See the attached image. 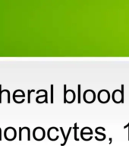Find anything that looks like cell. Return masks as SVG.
<instances>
[{
  "mask_svg": "<svg viewBox=\"0 0 129 146\" xmlns=\"http://www.w3.org/2000/svg\"><path fill=\"white\" fill-rule=\"evenodd\" d=\"M64 90H65V94H64V98H65V102H72L75 100V93L72 90H66V84L64 85Z\"/></svg>",
  "mask_w": 129,
  "mask_h": 146,
  "instance_id": "1",
  "label": "cell"
},
{
  "mask_svg": "<svg viewBox=\"0 0 129 146\" xmlns=\"http://www.w3.org/2000/svg\"><path fill=\"white\" fill-rule=\"evenodd\" d=\"M84 99L85 101L88 103L93 102L95 100V92L93 90H87L84 93Z\"/></svg>",
  "mask_w": 129,
  "mask_h": 146,
  "instance_id": "2",
  "label": "cell"
},
{
  "mask_svg": "<svg viewBox=\"0 0 129 146\" xmlns=\"http://www.w3.org/2000/svg\"><path fill=\"white\" fill-rule=\"evenodd\" d=\"M98 98H99L100 102H107L109 99V91H107V90H105V89L100 90V92L98 93Z\"/></svg>",
  "mask_w": 129,
  "mask_h": 146,
  "instance_id": "3",
  "label": "cell"
},
{
  "mask_svg": "<svg viewBox=\"0 0 129 146\" xmlns=\"http://www.w3.org/2000/svg\"><path fill=\"white\" fill-rule=\"evenodd\" d=\"M45 136V131L42 127H36L34 130V137L37 140H40Z\"/></svg>",
  "mask_w": 129,
  "mask_h": 146,
  "instance_id": "4",
  "label": "cell"
},
{
  "mask_svg": "<svg viewBox=\"0 0 129 146\" xmlns=\"http://www.w3.org/2000/svg\"><path fill=\"white\" fill-rule=\"evenodd\" d=\"M112 98L115 102H124V98L122 97V91L116 89L115 90L112 94Z\"/></svg>",
  "mask_w": 129,
  "mask_h": 146,
  "instance_id": "5",
  "label": "cell"
},
{
  "mask_svg": "<svg viewBox=\"0 0 129 146\" xmlns=\"http://www.w3.org/2000/svg\"><path fill=\"white\" fill-rule=\"evenodd\" d=\"M81 134H93V131L90 127H84L81 130Z\"/></svg>",
  "mask_w": 129,
  "mask_h": 146,
  "instance_id": "6",
  "label": "cell"
},
{
  "mask_svg": "<svg viewBox=\"0 0 129 146\" xmlns=\"http://www.w3.org/2000/svg\"><path fill=\"white\" fill-rule=\"evenodd\" d=\"M71 127L69 128V129H68V132L67 133V135H66L65 137V141H64V142L62 144H61V145H64L66 143V141H67V140H68V136H69V134H70V132H71Z\"/></svg>",
  "mask_w": 129,
  "mask_h": 146,
  "instance_id": "7",
  "label": "cell"
},
{
  "mask_svg": "<svg viewBox=\"0 0 129 146\" xmlns=\"http://www.w3.org/2000/svg\"><path fill=\"white\" fill-rule=\"evenodd\" d=\"M77 90H78V103H80L81 102V85L80 84H78Z\"/></svg>",
  "mask_w": 129,
  "mask_h": 146,
  "instance_id": "8",
  "label": "cell"
},
{
  "mask_svg": "<svg viewBox=\"0 0 129 146\" xmlns=\"http://www.w3.org/2000/svg\"><path fill=\"white\" fill-rule=\"evenodd\" d=\"M51 102H53V85H51Z\"/></svg>",
  "mask_w": 129,
  "mask_h": 146,
  "instance_id": "9",
  "label": "cell"
},
{
  "mask_svg": "<svg viewBox=\"0 0 129 146\" xmlns=\"http://www.w3.org/2000/svg\"><path fill=\"white\" fill-rule=\"evenodd\" d=\"M76 125H77V123H75V138L76 140H78V139H77V127H76Z\"/></svg>",
  "mask_w": 129,
  "mask_h": 146,
  "instance_id": "10",
  "label": "cell"
},
{
  "mask_svg": "<svg viewBox=\"0 0 129 146\" xmlns=\"http://www.w3.org/2000/svg\"><path fill=\"white\" fill-rule=\"evenodd\" d=\"M32 91H30V90H28V103H30V92H31Z\"/></svg>",
  "mask_w": 129,
  "mask_h": 146,
  "instance_id": "11",
  "label": "cell"
},
{
  "mask_svg": "<svg viewBox=\"0 0 129 146\" xmlns=\"http://www.w3.org/2000/svg\"><path fill=\"white\" fill-rule=\"evenodd\" d=\"M126 125H127V126H128V140H129V123H128Z\"/></svg>",
  "mask_w": 129,
  "mask_h": 146,
  "instance_id": "12",
  "label": "cell"
}]
</instances>
